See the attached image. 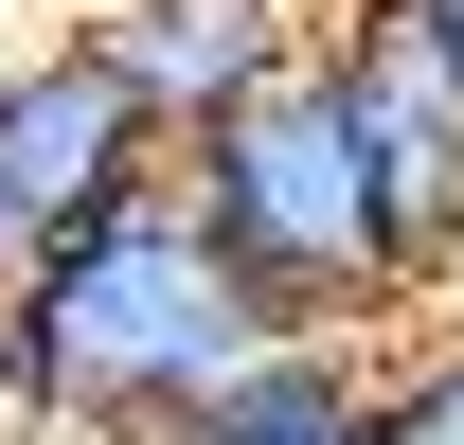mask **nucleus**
<instances>
[{
	"label": "nucleus",
	"mask_w": 464,
	"mask_h": 445,
	"mask_svg": "<svg viewBox=\"0 0 464 445\" xmlns=\"http://www.w3.org/2000/svg\"><path fill=\"white\" fill-rule=\"evenodd\" d=\"M322 71H340L357 143H375V196H393L411 268L447 285L464 268V54L411 18V0H340V18H322Z\"/></svg>",
	"instance_id": "obj_4"
},
{
	"label": "nucleus",
	"mask_w": 464,
	"mask_h": 445,
	"mask_svg": "<svg viewBox=\"0 0 464 445\" xmlns=\"http://www.w3.org/2000/svg\"><path fill=\"white\" fill-rule=\"evenodd\" d=\"M179 445H375V374H357L340 338H250L179 410Z\"/></svg>",
	"instance_id": "obj_6"
},
{
	"label": "nucleus",
	"mask_w": 464,
	"mask_h": 445,
	"mask_svg": "<svg viewBox=\"0 0 464 445\" xmlns=\"http://www.w3.org/2000/svg\"><path fill=\"white\" fill-rule=\"evenodd\" d=\"M90 36L125 54V90L161 108V143L197 108H232L250 71H286L304 36H322V0H90Z\"/></svg>",
	"instance_id": "obj_5"
},
{
	"label": "nucleus",
	"mask_w": 464,
	"mask_h": 445,
	"mask_svg": "<svg viewBox=\"0 0 464 445\" xmlns=\"http://www.w3.org/2000/svg\"><path fill=\"white\" fill-rule=\"evenodd\" d=\"M250 338H286V321H268L250 268L197 232V196L143 178V196H108L90 232H54V250L0 268V428L179 445V410H197Z\"/></svg>",
	"instance_id": "obj_1"
},
{
	"label": "nucleus",
	"mask_w": 464,
	"mask_h": 445,
	"mask_svg": "<svg viewBox=\"0 0 464 445\" xmlns=\"http://www.w3.org/2000/svg\"><path fill=\"white\" fill-rule=\"evenodd\" d=\"M411 18H429V36H447V54H464V0H411Z\"/></svg>",
	"instance_id": "obj_7"
},
{
	"label": "nucleus",
	"mask_w": 464,
	"mask_h": 445,
	"mask_svg": "<svg viewBox=\"0 0 464 445\" xmlns=\"http://www.w3.org/2000/svg\"><path fill=\"white\" fill-rule=\"evenodd\" d=\"M143 178H161V108L125 90V54L90 18L36 36V54H0V268L54 250V232H90L108 196H143Z\"/></svg>",
	"instance_id": "obj_3"
},
{
	"label": "nucleus",
	"mask_w": 464,
	"mask_h": 445,
	"mask_svg": "<svg viewBox=\"0 0 464 445\" xmlns=\"http://www.w3.org/2000/svg\"><path fill=\"white\" fill-rule=\"evenodd\" d=\"M161 178L197 196V232L250 268V303H268L286 338H340V321H375V303L429 285L411 232H393V196H375V143H357L322 36H304L286 71H250L232 108H197V125L161 143Z\"/></svg>",
	"instance_id": "obj_2"
}]
</instances>
